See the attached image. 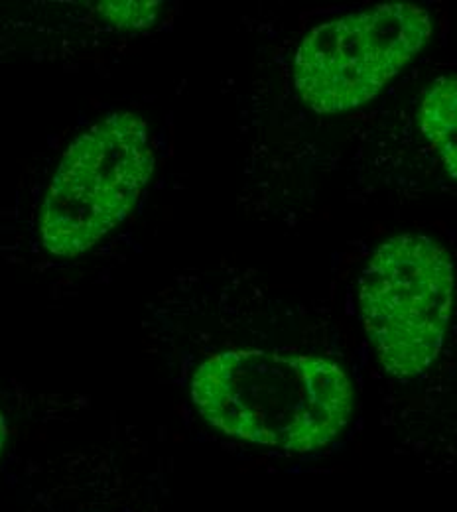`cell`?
Segmentation results:
<instances>
[{
  "label": "cell",
  "mask_w": 457,
  "mask_h": 512,
  "mask_svg": "<svg viewBox=\"0 0 457 512\" xmlns=\"http://www.w3.org/2000/svg\"><path fill=\"white\" fill-rule=\"evenodd\" d=\"M357 314L383 388L394 448L430 473H457L456 272L430 237L381 245L357 288Z\"/></svg>",
  "instance_id": "cell-1"
},
{
  "label": "cell",
  "mask_w": 457,
  "mask_h": 512,
  "mask_svg": "<svg viewBox=\"0 0 457 512\" xmlns=\"http://www.w3.org/2000/svg\"><path fill=\"white\" fill-rule=\"evenodd\" d=\"M197 414L219 434L292 459L333 455L357 412V388L331 341L229 347L190 377Z\"/></svg>",
  "instance_id": "cell-2"
},
{
  "label": "cell",
  "mask_w": 457,
  "mask_h": 512,
  "mask_svg": "<svg viewBox=\"0 0 457 512\" xmlns=\"http://www.w3.org/2000/svg\"><path fill=\"white\" fill-rule=\"evenodd\" d=\"M146 123L111 115L77 136L60 160L42 205L40 233L52 255H83L115 231L154 172Z\"/></svg>",
  "instance_id": "cell-3"
},
{
  "label": "cell",
  "mask_w": 457,
  "mask_h": 512,
  "mask_svg": "<svg viewBox=\"0 0 457 512\" xmlns=\"http://www.w3.org/2000/svg\"><path fill=\"white\" fill-rule=\"evenodd\" d=\"M424 8L383 4L314 28L294 60V85L316 113L355 109L381 93L430 40Z\"/></svg>",
  "instance_id": "cell-4"
},
{
  "label": "cell",
  "mask_w": 457,
  "mask_h": 512,
  "mask_svg": "<svg viewBox=\"0 0 457 512\" xmlns=\"http://www.w3.org/2000/svg\"><path fill=\"white\" fill-rule=\"evenodd\" d=\"M420 128L457 182V77H440L420 105Z\"/></svg>",
  "instance_id": "cell-5"
},
{
  "label": "cell",
  "mask_w": 457,
  "mask_h": 512,
  "mask_svg": "<svg viewBox=\"0 0 457 512\" xmlns=\"http://www.w3.org/2000/svg\"><path fill=\"white\" fill-rule=\"evenodd\" d=\"M105 16L125 28H140L150 26V22L156 18L158 2H105Z\"/></svg>",
  "instance_id": "cell-6"
},
{
  "label": "cell",
  "mask_w": 457,
  "mask_h": 512,
  "mask_svg": "<svg viewBox=\"0 0 457 512\" xmlns=\"http://www.w3.org/2000/svg\"><path fill=\"white\" fill-rule=\"evenodd\" d=\"M6 436H8V426H6V418L0 412V453L4 449V444H6Z\"/></svg>",
  "instance_id": "cell-7"
}]
</instances>
